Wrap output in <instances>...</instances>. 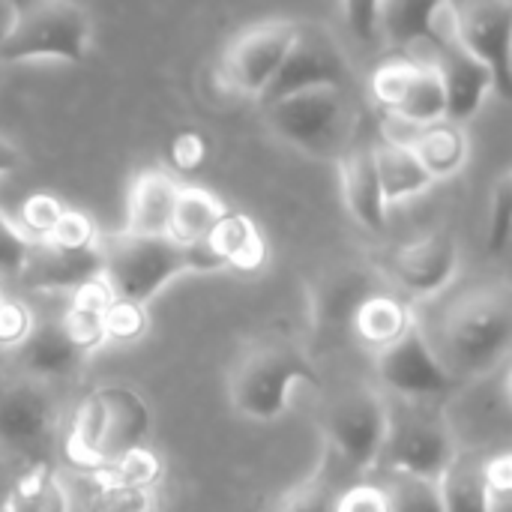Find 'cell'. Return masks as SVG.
Instances as JSON below:
<instances>
[{
    "label": "cell",
    "mask_w": 512,
    "mask_h": 512,
    "mask_svg": "<svg viewBox=\"0 0 512 512\" xmlns=\"http://www.w3.org/2000/svg\"><path fill=\"white\" fill-rule=\"evenodd\" d=\"M417 324L459 387L498 372L510 360L512 297L507 285H465L444 297L438 309Z\"/></svg>",
    "instance_id": "6da1fadb"
},
{
    "label": "cell",
    "mask_w": 512,
    "mask_h": 512,
    "mask_svg": "<svg viewBox=\"0 0 512 512\" xmlns=\"http://www.w3.org/2000/svg\"><path fill=\"white\" fill-rule=\"evenodd\" d=\"M102 279L117 300L147 306L168 282L186 273L225 270L207 243L183 246L171 237L153 234H102Z\"/></svg>",
    "instance_id": "7a4b0ae2"
},
{
    "label": "cell",
    "mask_w": 512,
    "mask_h": 512,
    "mask_svg": "<svg viewBox=\"0 0 512 512\" xmlns=\"http://www.w3.org/2000/svg\"><path fill=\"white\" fill-rule=\"evenodd\" d=\"M150 435L147 402L120 384L87 393L63 432V456L84 471H105L126 453L144 447Z\"/></svg>",
    "instance_id": "3957f363"
},
{
    "label": "cell",
    "mask_w": 512,
    "mask_h": 512,
    "mask_svg": "<svg viewBox=\"0 0 512 512\" xmlns=\"http://www.w3.org/2000/svg\"><path fill=\"white\" fill-rule=\"evenodd\" d=\"M264 120L279 141L324 162H339L363 132L360 105L345 87H312L276 99L264 105Z\"/></svg>",
    "instance_id": "277c9868"
},
{
    "label": "cell",
    "mask_w": 512,
    "mask_h": 512,
    "mask_svg": "<svg viewBox=\"0 0 512 512\" xmlns=\"http://www.w3.org/2000/svg\"><path fill=\"white\" fill-rule=\"evenodd\" d=\"M315 381V366L294 342L261 339L234 360L228 372V402L246 420L273 423L288 411L291 390Z\"/></svg>",
    "instance_id": "5b68a950"
},
{
    "label": "cell",
    "mask_w": 512,
    "mask_h": 512,
    "mask_svg": "<svg viewBox=\"0 0 512 512\" xmlns=\"http://www.w3.org/2000/svg\"><path fill=\"white\" fill-rule=\"evenodd\" d=\"M90 39V12L75 0H12V21L0 36V66L33 60L81 63Z\"/></svg>",
    "instance_id": "8992f818"
},
{
    "label": "cell",
    "mask_w": 512,
    "mask_h": 512,
    "mask_svg": "<svg viewBox=\"0 0 512 512\" xmlns=\"http://www.w3.org/2000/svg\"><path fill=\"white\" fill-rule=\"evenodd\" d=\"M456 453V435L441 402H390L387 438L375 471L438 480Z\"/></svg>",
    "instance_id": "52a82bcc"
},
{
    "label": "cell",
    "mask_w": 512,
    "mask_h": 512,
    "mask_svg": "<svg viewBox=\"0 0 512 512\" xmlns=\"http://www.w3.org/2000/svg\"><path fill=\"white\" fill-rule=\"evenodd\" d=\"M390 423V399L375 387L345 390L324 414L327 462L342 477L363 480L378 468Z\"/></svg>",
    "instance_id": "ba28073f"
},
{
    "label": "cell",
    "mask_w": 512,
    "mask_h": 512,
    "mask_svg": "<svg viewBox=\"0 0 512 512\" xmlns=\"http://www.w3.org/2000/svg\"><path fill=\"white\" fill-rule=\"evenodd\" d=\"M312 87L354 90V75H351V63H348L345 51L339 48L336 36L315 21H300L294 27V39H291L276 75L270 78V84L264 87L258 102L264 108L276 99H285L291 93L312 90Z\"/></svg>",
    "instance_id": "9c48e42d"
},
{
    "label": "cell",
    "mask_w": 512,
    "mask_h": 512,
    "mask_svg": "<svg viewBox=\"0 0 512 512\" xmlns=\"http://www.w3.org/2000/svg\"><path fill=\"white\" fill-rule=\"evenodd\" d=\"M375 372H378L381 387L393 399L441 402V399L453 396V390L459 387L447 375V369L441 366L435 351L429 348L417 318L396 342L375 351Z\"/></svg>",
    "instance_id": "30bf717a"
},
{
    "label": "cell",
    "mask_w": 512,
    "mask_h": 512,
    "mask_svg": "<svg viewBox=\"0 0 512 512\" xmlns=\"http://www.w3.org/2000/svg\"><path fill=\"white\" fill-rule=\"evenodd\" d=\"M456 39L489 66L495 96L510 102L512 6L510 0H444Z\"/></svg>",
    "instance_id": "8fae6325"
},
{
    "label": "cell",
    "mask_w": 512,
    "mask_h": 512,
    "mask_svg": "<svg viewBox=\"0 0 512 512\" xmlns=\"http://www.w3.org/2000/svg\"><path fill=\"white\" fill-rule=\"evenodd\" d=\"M297 21L288 18H267L246 27L222 54V81L237 96L258 99L270 78L276 75Z\"/></svg>",
    "instance_id": "7c38bea8"
},
{
    "label": "cell",
    "mask_w": 512,
    "mask_h": 512,
    "mask_svg": "<svg viewBox=\"0 0 512 512\" xmlns=\"http://www.w3.org/2000/svg\"><path fill=\"white\" fill-rule=\"evenodd\" d=\"M432 48L438 51L435 69L441 75L444 84V96H447V120L465 126V120H471L483 102L489 99V93H495V81L492 72L483 60H477L453 33L450 24V12L444 3V12L435 24V42Z\"/></svg>",
    "instance_id": "4fadbf2b"
},
{
    "label": "cell",
    "mask_w": 512,
    "mask_h": 512,
    "mask_svg": "<svg viewBox=\"0 0 512 512\" xmlns=\"http://www.w3.org/2000/svg\"><path fill=\"white\" fill-rule=\"evenodd\" d=\"M60 432L48 384L18 378L0 387V444L15 453H42Z\"/></svg>",
    "instance_id": "5bb4252c"
},
{
    "label": "cell",
    "mask_w": 512,
    "mask_h": 512,
    "mask_svg": "<svg viewBox=\"0 0 512 512\" xmlns=\"http://www.w3.org/2000/svg\"><path fill=\"white\" fill-rule=\"evenodd\" d=\"M387 273L414 300L438 297L459 273V243L450 231H429L396 246L387 258Z\"/></svg>",
    "instance_id": "9a60e30c"
},
{
    "label": "cell",
    "mask_w": 512,
    "mask_h": 512,
    "mask_svg": "<svg viewBox=\"0 0 512 512\" xmlns=\"http://www.w3.org/2000/svg\"><path fill=\"white\" fill-rule=\"evenodd\" d=\"M96 276H102L99 243L84 249H66L48 240H30L27 261L18 273V279L33 291H69V294Z\"/></svg>",
    "instance_id": "2e32d148"
},
{
    "label": "cell",
    "mask_w": 512,
    "mask_h": 512,
    "mask_svg": "<svg viewBox=\"0 0 512 512\" xmlns=\"http://www.w3.org/2000/svg\"><path fill=\"white\" fill-rule=\"evenodd\" d=\"M339 186H342V201L354 222L372 234H381L387 228V201L381 192L378 168H375V150L372 138L357 135V141L339 156Z\"/></svg>",
    "instance_id": "e0dca14e"
},
{
    "label": "cell",
    "mask_w": 512,
    "mask_h": 512,
    "mask_svg": "<svg viewBox=\"0 0 512 512\" xmlns=\"http://www.w3.org/2000/svg\"><path fill=\"white\" fill-rule=\"evenodd\" d=\"M15 354H18V363L27 372V378H36L42 384L72 378L87 360V351H81L72 342V336L60 324V315L57 318H33L30 330L15 345Z\"/></svg>",
    "instance_id": "ac0fdd59"
},
{
    "label": "cell",
    "mask_w": 512,
    "mask_h": 512,
    "mask_svg": "<svg viewBox=\"0 0 512 512\" xmlns=\"http://www.w3.org/2000/svg\"><path fill=\"white\" fill-rule=\"evenodd\" d=\"M177 192H180V183H177L174 174L159 171V168L141 171L132 180L129 198H126V225H123V231L168 237Z\"/></svg>",
    "instance_id": "d6986e66"
},
{
    "label": "cell",
    "mask_w": 512,
    "mask_h": 512,
    "mask_svg": "<svg viewBox=\"0 0 512 512\" xmlns=\"http://www.w3.org/2000/svg\"><path fill=\"white\" fill-rule=\"evenodd\" d=\"M378 288H384L381 279L363 267H348V270H336L324 276L312 300L318 327H345V324L351 327V318L360 309V303Z\"/></svg>",
    "instance_id": "ffe728a7"
},
{
    "label": "cell",
    "mask_w": 512,
    "mask_h": 512,
    "mask_svg": "<svg viewBox=\"0 0 512 512\" xmlns=\"http://www.w3.org/2000/svg\"><path fill=\"white\" fill-rule=\"evenodd\" d=\"M372 150H375V168H378V180H381L387 207L417 198L420 192L435 186L432 174L423 168V162L417 159L411 144H399V141H390L381 135L372 141Z\"/></svg>",
    "instance_id": "44dd1931"
},
{
    "label": "cell",
    "mask_w": 512,
    "mask_h": 512,
    "mask_svg": "<svg viewBox=\"0 0 512 512\" xmlns=\"http://www.w3.org/2000/svg\"><path fill=\"white\" fill-rule=\"evenodd\" d=\"M210 246V252L222 261L225 270H237V273H255L261 270V264L267 261V243L258 231V225L246 216V213H234L228 210L216 228L210 231V237L204 240Z\"/></svg>",
    "instance_id": "7402d4cb"
},
{
    "label": "cell",
    "mask_w": 512,
    "mask_h": 512,
    "mask_svg": "<svg viewBox=\"0 0 512 512\" xmlns=\"http://www.w3.org/2000/svg\"><path fill=\"white\" fill-rule=\"evenodd\" d=\"M441 12L444 0H381L378 30L399 51H411V45L435 42V24Z\"/></svg>",
    "instance_id": "603a6c76"
},
{
    "label": "cell",
    "mask_w": 512,
    "mask_h": 512,
    "mask_svg": "<svg viewBox=\"0 0 512 512\" xmlns=\"http://www.w3.org/2000/svg\"><path fill=\"white\" fill-rule=\"evenodd\" d=\"M438 492L444 512H498L483 459L471 453H456V459L438 477Z\"/></svg>",
    "instance_id": "cb8c5ba5"
},
{
    "label": "cell",
    "mask_w": 512,
    "mask_h": 512,
    "mask_svg": "<svg viewBox=\"0 0 512 512\" xmlns=\"http://www.w3.org/2000/svg\"><path fill=\"white\" fill-rule=\"evenodd\" d=\"M411 324H414L411 306L387 288H378L375 294H369L351 318L357 339L372 351L396 342Z\"/></svg>",
    "instance_id": "d4e9b609"
},
{
    "label": "cell",
    "mask_w": 512,
    "mask_h": 512,
    "mask_svg": "<svg viewBox=\"0 0 512 512\" xmlns=\"http://www.w3.org/2000/svg\"><path fill=\"white\" fill-rule=\"evenodd\" d=\"M411 150L423 162V168L432 174V180H447L459 174L468 162V135L465 126L438 120L429 126H420L411 138Z\"/></svg>",
    "instance_id": "484cf974"
},
{
    "label": "cell",
    "mask_w": 512,
    "mask_h": 512,
    "mask_svg": "<svg viewBox=\"0 0 512 512\" xmlns=\"http://www.w3.org/2000/svg\"><path fill=\"white\" fill-rule=\"evenodd\" d=\"M3 512H72V501L57 471L36 462L12 477Z\"/></svg>",
    "instance_id": "4316f807"
},
{
    "label": "cell",
    "mask_w": 512,
    "mask_h": 512,
    "mask_svg": "<svg viewBox=\"0 0 512 512\" xmlns=\"http://www.w3.org/2000/svg\"><path fill=\"white\" fill-rule=\"evenodd\" d=\"M225 213H228V204L219 195H213L210 189L180 186L177 204H174V213H171L168 237L183 243V246L204 243Z\"/></svg>",
    "instance_id": "83f0119b"
},
{
    "label": "cell",
    "mask_w": 512,
    "mask_h": 512,
    "mask_svg": "<svg viewBox=\"0 0 512 512\" xmlns=\"http://www.w3.org/2000/svg\"><path fill=\"white\" fill-rule=\"evenodd\" d=\"M390 117H399L411 126H429L438 120H447V96H444V84L441 75L435 69V63H420L411 84L405 87L399 105L390 111Z\"/></svg>",
    "instance_id": "f1b7e54d"
},
{
    "label": "cell",
    "mask_w": 512,
    "mask_h": 512,
    "mask_svg": "<svg viewBox=\"0 0 512 512\" xmlns=\"http://www.w3.org/2000/svg\"><path fill=\"white\" fill-rule=\"evenodd\" d=\"M339 477L342 474L336 468H318L312 477L288 489L273 512H336V495L342 489Z\"/></svg>",
    "instance_id": "f546056e"
},
{
    "label": "cell",
    "mask_w": 512,
    "mask_h": 512,
    "mask_svg": "<svg viewBox=\"0 0 512 512\" xmlns=\"http://www.w3.org/2000/svg\"><path fill=\"white\" fill-rule=\"evenodd\" d=\"M381 486L387 492L390 512H444L438 480L414 474H384Z\"/></svg>",
    "instance_id": "4dcf8cb0"
},
{
    "label": "cell",
    "mask_w": 512,
    "mask_h": 512,
    "mask_svg": "<svg viewBox=\"0 0 512 512\" xmlns=\"http://www.w3.org/2000/svg\"><path fill=\"white\" fill-rule=\"evenodd\" d=\"M417 66H420V60H411V57H390L375 66V72L369 78V90H372V99L384 108V114H390L399 105Z\"/></svg>",
    "instance_id": "1f68e13d"
},
{
    "label": "cell",
    "mask_w": 512,
    "mask_h": 512,
    "mask_svg": "<svg viewBox=\"0 0 512 512\" xmlns=\"http://www.w3.org/2000/svg\"><path fill=\"white\" fill-rule=\"evenodd\" d=\"M512 234V171L507 168L495 189H492V201H489V228H486V246L495 258H504L510 249Z\"/></svg>",
    "instance_id": "d6a6232c"
},
{
    "label": "cell",
    "mask_w": 512,
    "mask_h": 512,
    "mask_svg": "<svg viewBox=\"0 0 512 512\" xmlns=\"http://www.w3.org/2000/svg\"><path fill=\"white\" fill-rule=\"evenodd\" d=\"M93 512H159L156 486H105V483H99Z\"/></svg>",
    "instance_id": "836d02e7"
},
{
    "label": "cell",
    "mask_w": 512,
    "mask_h": 512,
    "mask_svg": "<svg viewBox=\"0 0 512 512\" xmlns=\"http://www.w3.org/2000/svg\"><path fill=\"white\" fill-rule=\"evenodd\" d=\"M66 204L48 192H36L30 195L24 204H21V213H18V228L30 237V240H42L51 234V228L57 225V219L63 216Z\"/></svg>",
    "instance_id": "e575fe53"
},
{
    "label": "cell",
    "mask_w": 512,
    "mask_h": 512,
    "mask_svg": "<svg viewBox=\"0 0 512 512\" xmlns=\"http://www.w3.org/2000/svg\"><path fill=\"white\" fill-rule=\"evenodd\" d=\"M99 237L102 234H99L96 222L87 213L66 207L63 216L57 219V225L51 228V234L42 237V240H48L54 246H66V249H84V246H96Z\"/></svg>",
    "instance_id": "d590c367"
},
{
    "label": "cell",
    "mask_w": 512,
    "mask_h": 512,
    "mask_svg": "<svg viewBox=\"0 0 512 512\" xmlns=\"http://www.w3.org/2000/svg\"><path fill=\"white\" fill-rule=\"evenodd\" d=\"M147 330V315L144 306L126 303V300H111L105 309V339L108 342H132Z\"/></svg>",
    "instance_id": "8d00e7d4"
},
{
    "label": "cell",
    "mask_w": 512,
    "mask_h": 512,
    "mask_svg": "<svg viewBox=\"0 0 512 512\" xmlns=\"http://www.w3.org/2000/svg\"><path fill=\"white\" fill-rule=\"evenodd\" d=\"M336 512H390L387 492L381 483L354 480L339 489L336 495Z\"/></svg>",
    "instance_id": "74e56055"
},
{
    "label": "cell",
    "mask_w": 512,
    "mask_h": 512,
    "mask_svg": "<svg viewBox=\"0 0 512 512\" xmlns=\"http://www.w3.org/2000/svg\"><path fill=\"white\" fill-rule=\"evenodd\" d=\"M30 252V237L0 213V276H18Z\"/></svg>",
    "instance_id": "f35d334b"
},
{
    "label": "cell",
    "mask_w": 512,
    "mask_h": 512,
    "mask_svg": "<svg viewBox=\"0 0 512 512\" xmlns=\"http://www.w3.org/2000/svg\"><path fill=\"white\" fill-rule=\"evenodd\" d=\"M33 315L24 303L12 297H0V348H15L30 330Z\"/></svg>",
    "instance_id": "ab89813d"
},
{
    "label": "cell",
    "mask_w": 512,
    "mask_h": 512,
    "mask_svg": "<svg viewBox=\"0 0 512 512\" xmlns=\"http://www.w3.org/2000/svg\"><path fill=\"white\" fill-rule=\"evenodd\" d=\"M378 3L381 0H342L348 27L363 42L375 39V33H378Z\"/></svg>",
    "instance_id": "60d3db41"
},
{
    "label": "cell",
    "mask_w": 512,
    "mask_h": 512,
    "mask_svg": "<svg viewBox=\"0 0 512 512\" xmlns=\"http://www.w3.org/2000/svg\"><path fill=\"white\" fill-rule=\"evenodd\" d=\"M204 150H207V144H204V138L198 132H183L171 144V159H174L177 168L195 171L204 162Z\"/></svg>",
    "instance_id": "b9f144b4"
},
{
    "label": "cell",
    "mask_w": 512,
    "mask_h": 512,
    "mask_svg": "<svg viewBox=\"0 0 512 512\" xmlns=\"http://www.w3.org/2000/svg\"><path fill=\"white\" fill-rule=\"evenodd\" d=\"M483 471H486V480H489L495 501L501 504L512 489V456L510 453H498V456L483 459Z\"/></svg>",
    "instance_id": "7bdbcfd3"
},
{
    "label": "cell",
    "mask_w": 512,
    "mask_h": 512,
    "mask_svg": "<svg viewBox=\"0 0 512 512\" xmlns=\"http://www.w3.org/2000/svg\"><path fill=\"white\" fill-rule=\"evenodd\" d=\"M18 165H21V153H18V147H15L9 138H3V135H0V177H3V174H12Z\"/></svg>",
    "instance_id": "ee69618b"
},
{
    "label": "cell",
    "mask_w": 512,
    "mask_h": 512,
    "mask_svg": "<svg viewBox=\"0 0 512 512\" xmlns=\"http://www.w3.org/2000/svg\"><path fill=\"white\" fill-rule=\"evenodd\" d=\"M12 477H15V474H9V477H6V474L0 471V510H3V504H6V495H9V486H12Z\"/></svg>",
    "instance_id": "f6af8a7d"
},
{
    "label": "cell",
    "mask_w": 512,
    "mask_h": 512,
    "mask_svg": "<svg viewBox=\"0 0 512 512\" xmlns=\"http://www.w3.org/2000/svg\"><path fill=\"white\" fill-rule=\"evenodd\" d=\"M0 297H3V291H0Z\"/></svg>",
    "instance_id": "bcb514c9"
},
{
    "label": "cell",
    "mask_w": 512,
    "mask_h": 512,
    "mask_svg": "<svg viewBox=\"0 0 512 512\" xmlns=\"http://www.w3.org/2000/svg\"><path fill=\"white\" fill-rule=\"evenodd\" d=\"M0 512H3V510H0Z\"/></svg>",
    "instance_id": "7dc6e473"
}]
</instances>
